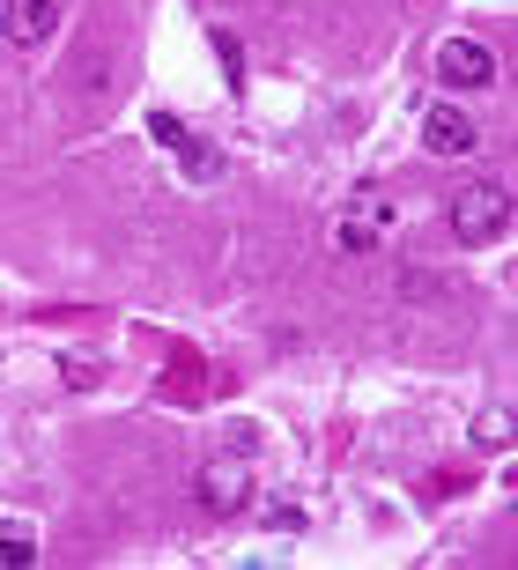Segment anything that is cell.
<instances>
[{
	"label": "cell",
	"instance_id": "cell-1",
	"mask_svg": "<svg viewBox=\"0 0 518 570\" xmlns=\"http://www.w3.org/2000/svg\"><path fill=\"white\" fill-rule=\"evenodd\" d=\"M504 230H511V186L481 178V186L452 193V237L459 245H497Z\"/></svg>",
	"mask_w": 518,
	"mask_h": 570
},
{
	"label": "cell",
	"instance_id": "cell-2",
	"mask_svg": "<svg viewBox=\"0 0 518 570\" xmlns=\"http://www.w3.org/2000/svg\"><path fill=\"white\" fill-rule=\"evenodd\" d=\"M437 82H444V89L497 82V52H489L481 38H444V45H437Z\"/></svg>",
	"mask_w": 518,
	"mask_h": 570
},
{
	"label": "cell",
	"instance_id": "cell-3",
	"mask_svg": "<svg viewBox=\"0 0 518 570\" xmlns=\"http://www.w3.org/2000/svg\"><path fill=\"white\" fill-rule=\"evenodd\" d=\"M475 141H481L475 119H467V111H452V105H437L430 119H422V148H430V156H467Z\"/></svg>",
	"mask_w": 518,
	"mask_h": 570
},
{
	"label": "cell",
	"instance_id": "cell-4",
	"mask_svg": "<svg viewBox=\"0 0 518 570\" xmlns=\"http://www.w3.org/2000/svg\"><path fill=\"white\" fill-rule=\"evenodd\" d=\"M201 497H207V511H245V497H252L245 466H237V460H215L201 474Z\"/></svg>",
	"mask_w": 518,
	"mask_h": 570
},
{
	"label": "cell",
	"instance_id": "cell-5",
	"mask_svg": "<svg viewBox=\"0 0 518 570\" xmlns=\"http://www.w3.org/2000/svg\"><path fill=\"white\" fill-rule=\"evenodd\" d=\"M52 16H60V0H8V45H45Z\"/></svg>",
	"mask_w": 518,
	"mask_h": 570
},
{
	"label": "cell",
	"instance_id": "cell-6",
	"mask_svg": "<svg viewBox=\"0 0 518 570\" xmlns=\"http://www.w3.org/2000/svg\"><path fill=\"white\" fill-rule=\"evenodd\" d=\"M170 148L186 156V170H193V178H215V170H223V156H215V148H207V141H193V134H178V141H170Z\"/></svg>",
	"mask_w": 518,
	"mask_h": 570
},
{
	"label": "cell",
	"instance_id": "cell-7",
	"mask_svg": "<svg viewBox=\"0 0 518 570\" xmlns=\"http://www.w3.org/2000/svg\"><path fill=\"white\" fill-rule=\"evenodd\" d=\"M30 556H38V541H30V533H22V527H0V563H30Z\"/></svg>",
	"mask_w": 518,
	"mask_h": 570
},
{
	"label": "cell",
	"instance_id": "cell-8",
	"mask_svg": "<svg viewBox=\"0 0 518 570\" xmlns=\"http://www.w3.org/2000/svg\"><path fill=\"white\" fill-rule=\"evenodd\" d=\"M333 245L341 253H371V223H333Z\"/></svg>",
	"mask_w": 518,
	"mask_h": 570
},
{
	"label": "cell",
	"instance_id": "cell-9",
	"mask_svg": "<svg viewBox=\"0 0 518 570\" xmlns=\"http://www.w3.org/2000/svg\"><path fill=\"white\" fill-rule=\"evenodd\" d=\"M481 444H511V415H504V407L481 415Z\"/></svg>",
	"mask_w": 518,
	"mask_h": 570
}]
</instances>
